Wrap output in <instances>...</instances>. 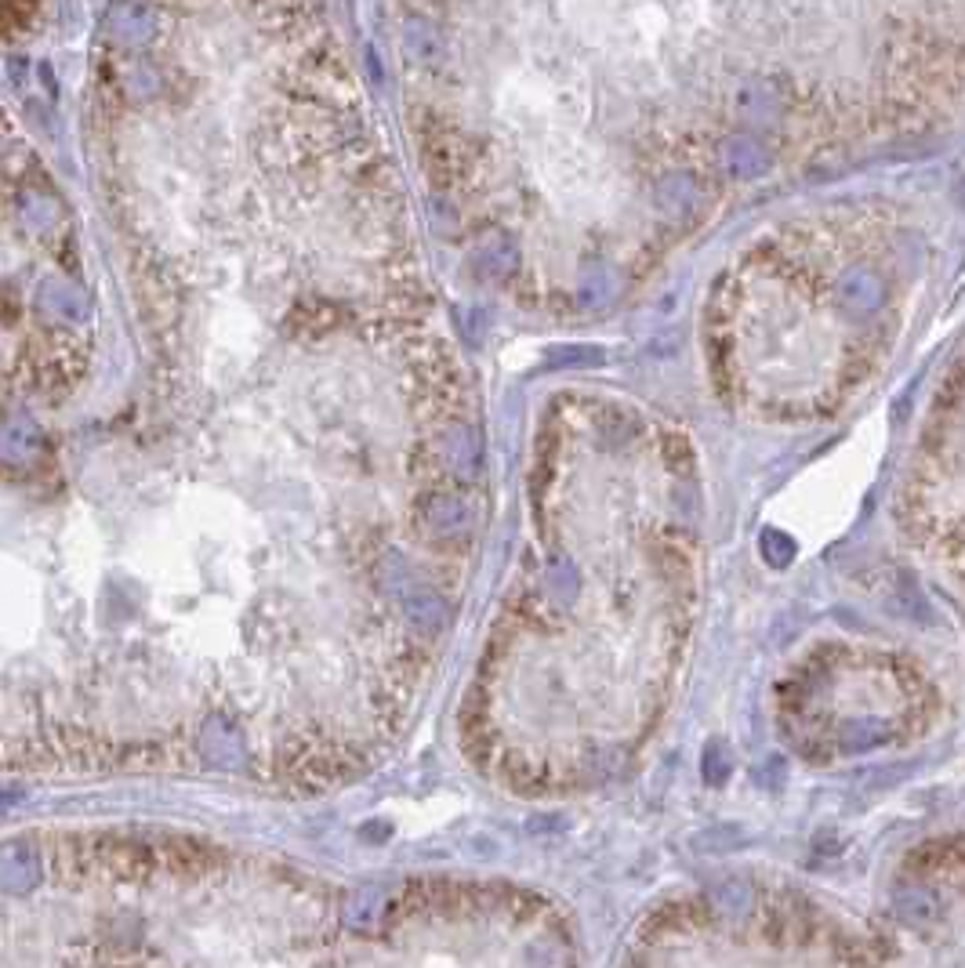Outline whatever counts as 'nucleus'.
<instances>
[{
    "label": "nucleus",
    "mask_w": 965,
    "mask_h": 968,
    "mask_svg": "<svg viewBox=\"0 0 965 968\" xmlns=\"http://www.w3.org/2000/svg\"><path fill=\"white\" fill-rule=\"evenodd\" d=\"M37 316L44 323H54V327H73V323H84L88 320V298L84 290L59 280V276H51V280H44L37 287Z\"/></svg>",
    "instance_id": "1"
},
{
    "label": "nucleus",
    "mask_w": 965,
    "mask_h": 968,
    "mask_svg": "<svg viewBox=\"0 0 965 968\" xmlns=\"http://www.w3.org/2000/svg\"><path fill=\"white\" fill-rule=\"evenodd\" d=\"M109 30H113L120 44H142L153 33V11L142 0H123V4L109 11Z\"/></svg>",
    "instance_id": "2"
},
{
    "label": "nucleus",
    "mask_w": 965,
    "mask_h": 968,
    "mask_svg": "<svg viewBox=\"0 0 965 968\" xmlns=\"http://www.w3.org/2000/svg\"><path fill=\"white\" fill-rule=\"evenodd\" d=\"M723 163H726V171L737 174V178H758V174H766L769 157L755 138H729V142L723 146Z\"/></svg>",
    "instance_id": "3"
},
{
    "label": "nucleus",
    "mask_w": 965,
    "mask_h": 968,
    "mask_svg": "<svg viewBox=\"0 0 965 968\" xmlns=\"http://www.w3.org/2000/svg\"><path fill=\"white\" fill-rule=\"evenodd\" d=\"M838 301L849 312H872L882 301V280L867 269H853L843 283H838Z\"/></svg>",
    "instance_id": "4"
},
{
    "label": "nucleus",
    "mask_w": 965,
    "mask_h": 968,
    "mask_svg": "<svg viewBox=\"0 0 965 968\" xmlns=\"http://www.w3.org/2000/svg\"><path fill=\"white\" fill-rule=\"evenodd\" d=\"M479 272L487 276H505L508 269L516 266V243L505 240V237H490L487 243L479 247Z\"/></svg>",
    "instance_id": "5"
},
{
    "label": "nucleus",
    "mask_w": 965,
    "mask_h": 968,
    "mask_svg": "<svg viewBox=\"0 0 965 968\" xmlns=\"http://www.w3.org/2000/svg\"><path fill=\"white\" fill-rule=\"evenodd\" d=\"M404 44L410 54H418L421 62H436L439 59V37L421 22H410L407 33H404Z\"/></svg>",
    "instance_id": "6"
},
{
    "label": "nucleus",
    "mask_w": 965,
    "mask_h": 968,
    "mask_svg": "<svg viewBox=\"0 0 965 968\" xmlns=\"http://www.w3.org/2000/svg\"><path fill=\"white\" fill-rule=\"evenodd\" d=\"M657 200H660V207H665V211H683V207H689L694 203V186H689V178H683V174H671L665 186L657 189Z\"/></svg>",
    "instance_id": "7"
}]
</instances>
